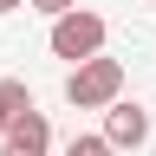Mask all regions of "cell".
I'll use <instances>...</instances> for the list:
<instances>
[{"label": "cell", "instance_id": "obj_7", "mask_svg": "<svg viewBox=\"0 0 156 156\" xmlns=\"http://www.w3.org/2000/svg\"><path fill=\"white\" fill-rule=\"evenodd\" d=\"M33 13H52V20H65V13H78V0H26Z\"/></svg>", "mask_w": 156, "mask_h": 156}, {"label": "cell", "instance_id": "obj_4", "mask_svg": "<svg viewBox=\"0 0 156 156\" xmlns=\"http://www.w3.org/2000/svg\"><path fill=\"white\" fill-rule=\"evenodd\" d=\"M0 156H52V124H46V111L20 117V124L0 136Z\"/></svg>", "mask_w": 156, "mask_h": 156}, {"label": "cell", "instance_id": "obj_5", "mask_svg": "<svg viewBox=\"0 0 156 156\" xmlns=\"http://www.w3.org/2000/svg\"><path fill=\"white\" fill-rule=\"evenodd\" d=\"M20 117H33V91H26V78H0V136H7Z\"/></svg>", "mask_w": 156, "mask_h": 156}, {"label": "cell", "instance_id": "obj_3", "mask_svg": "<svg viewBox=\"0 0 156 156\" xmlns=\"http://www.w3.org/2000/svg\"><path fill=\"white\" fill-rule=\"evenodd\" d=\"M98 136H104L111 150H143V143H150V111L117 98V104L104 111V130H98Z\"/></svg>", "mask_w": 156, "mask_h": 156}, {"label": "cell", "instance_id": "obj_8", "mask_svg": "<svg viewBox=\"0 0 156 156\" xmlns=\"http://www.w3.org/2000/svg\"><path fill=\"white\" fill-rule=\"evenodd\" d=\"M20 7H26V0H0V13H20Z\"/></svg>", "mask_w": 156, "mask_h": 156}, {"label": "cell", "instance_id": "obj_2", "mask_svg": "<svg viewBox=\"0 0 156 156\" xmlns=\"http://www.w3.org/2000/svg\"><path fill=\"white\" fill-rule=\"evenodd\" d=\"M117 98H124V65L117 58H91V65H78L65 78V104L72 111H111Z\"/></svg>", "mask_w": 156, "mask_h": 156}, {"label": "cell", "instance_id": "obj_1", "mask_svg": "<svg viewBox=\"0 0 156 156\" xmlns=\"http://www.w3.org/2000/svg\"><path fill=\"white\" fill-rule=\"evenodd\" d=\"M104 39H111V26H104L91 7H78V13H65V20H52V58H72V72H78V65H91V58H104Z\"/></svg>", "mask_w": 156, "mask_h": 156}, {"label": "cell", "instance_id": "obj_6", "mask_svg": "<svg viewBox=\"0 0 156 156\" xmlns=\"http://www.w3.org/2000/svg\"><path fill=\"white\" fill-rule=\"evenodd\" d=\"M65 156H117V150L104 143V136H91V130H78L72 143H65Z\"/></svg>", "mask_w": 156, "mask_h": 156}]
</instances>
